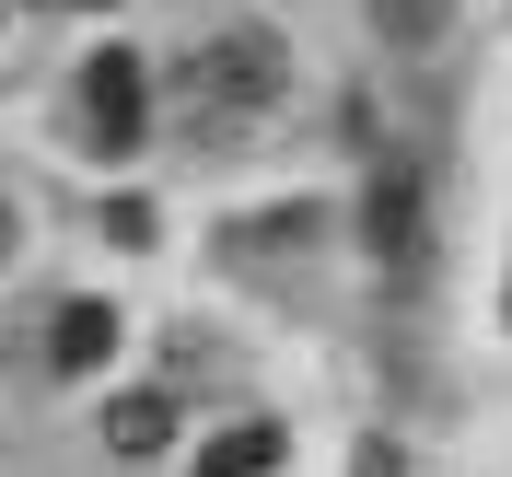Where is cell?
I'll return each mask as SVG.
<instances>
[{"mask_svg":"<svg viewBox=\"0 0 512 477\" xmlns=\"http://www.w3.org/2000/svg\"><path fill=\"white\" fill-rule=\"evenodd\" d=\"M280 105V47L256 24H233L222 47H198L187 70H175V128H187L198 152H222V140H245L256 117Z\"/></svg>","mask_w":512,"mask_h":477,"instance_id":"1","label":"cell"},{"mask_svg":"<svg viewBox=\"0 0 512 477\" xmlns=\"http://www.w3.org/2000/svg\"><path fill=\"white\" fill-rule=\"evenodd\" d=\"M361 245H373L384 268H419V256H431V198H419L408 163H384L373 187H361Z\"/></svg>","mask_w":512,"mask_h":477,"instance_id":"2","label":"cell"},{"mask_svg":"<svg viewBox=\"0 0 512 477\" xmlns=\"http://www.w3.org/2000/svg\"><path fill=\"white\" fill-rule=\"evenodd\" d=\"M140 117H152L140 59H128V47H94V59H82V128H94V152H140Z\"/></svg>","mask_w":512,"mask_h":477,"instance_id":"3","label":"cell"},{"mask_svg":"<svg viewBox=\"0 0 512 477\" xmlns=\"http://www.w3.org/2000/svg\"><path fill=\"white\" fill-rule=\"evenodd\" d=\"M105 350H117V303H59L47 361H59V373H105Z\"/></svg>","mask_w":512,"mask_h":477,"instance_id":"4","label":"cell"},{"mask_svg":"<svg viewBox=\"0 0 512 477\" xmlns=\"http://www.w3.org/2000/svg\"><path fill=\"white\" fill-rule=\"evenodd\" d=\"M268 466H291V431H280V419H233L222 443L198 454V477H268Z\"/></svg>","mask_w":512,"mask_h":477,"instance_id":"5","label":"cell"},{"mask_svg":"<svg viewBox=\"0 0 512 477\" xmlns=\"http://www.w3.org/2000/svg\"><path fill=\"white\" fill-rule=\"evenodd\" d=\"M105 443L117 454H163L175 443V396H117V408H105Z\"/></svg>","mask_w":512,"mask_h":477,"instance_id":"6","label":"cell"},{"mask_svg":"<svg viewBox=\"0 0 512 477\" xmlns=\"http://www.w3.org/2000/svg\"><path fill=\"white\" fill-rule=\"evenodd\" d=\"M373 24H384V35H408V47H419V35L443 24V0H373Z\"/></svg>","mask_w":512,"mask_h":477,"instance_id":"7","label":"cell"},{"mask_svg":"<svg viewBox=\"0 0 512 477\" xmlns=\"http://www.w3.org/2000/svg\"><path fill=\"white\" fill-rule=\"evenodd\" d=\"M361 477H408V454H396V443H361Z\"/></svg>","mask_w":512,"mask_h":477,"instance_id":"8","label":"cell"},{"mask_svg":"<svg viewBox=\"0 0 512 477\" xmlns=\"http://www.w3.org/2000/svg\"><path fill=\"white\" fill-rule=\"evenodd\" d=\"M12 245H24V222H12V198H0V268H12Z\"/></svg>","mask_w":512,"mask_h":477,"instance_id":"9","label":"cell"}]
</instances>
